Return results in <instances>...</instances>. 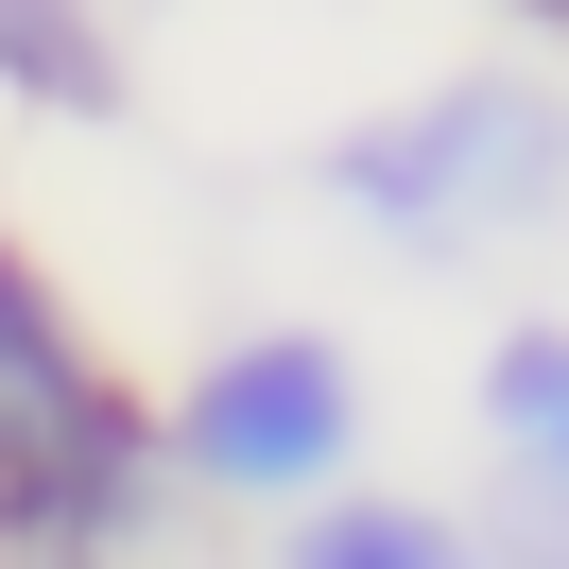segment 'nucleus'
Here are the masks:
<instances>
[{
  "mask_svg": "<svg viewBox=\"0 0 569 569\" xmlns=\"http://www.w3.org/2000/svg\"><path fill=\"white\" fill-rule=\"evenodd\" d=\"M190 466L208 483H328L346 466V362L328 346H242L190 380Z\"/></svg>",
  "mask_w": 569,
  "mask_h": 569,
  "instance_id": "nucleus-3",
  "label": "nucleus"
},
{
  "mask_svg": "<svg viewBox=\"0 0 569 569\" xmlns=\"http://www.w3.org/2000/svg\"><path fill=\"white\" fill-rule=\"evenodd\" d=\"M293 569H466V535L449 518H311Z\"/></svg>",
  "mask_w": 569,
  "mask_h": 569,
  "instance_id": "nucleus-5",
  "label": "nucleus"
},
{
  "mask_svg": "<svg viewBox=\"0 0 569 569\" xmlns=\"http://www.w3.org/2000/svg\"><path fill=\"white\" fill-rule=\"evenodd\" d=\"M500 415L535 431V483H569V346L535 328V346H500Z\"/></svg>",
  "mask_w": 569,
  "mask_h": 569,
  "instance_id": "nucleus-6",
  "label": "nucleus"
},
{
  "mask_svg": "<svg viewBox=\"0 0 569 569\" xmlns=\"http://www.w3.org/2000/svg\"><path fill=\"white\" fill-rule=\"evenodd\" d=\"M328 190H346L362 224H397V242H500V224H535L569 190V121L483 70V87H431V104L362 121V139L328 156Z\"/></svg>",
  "mask_w": 569,
  "mask_h": 569,
  "instance_id": "nucleus-1",
  "label": "nucleus"
},
{
  "mask_svg": "<svg viewBox=\"0 0 569 569\" xmlns=\"http://www.w3.org/2000/svg\"><path fill=\"white\" fill-rule=\"evenodd\" d=\"M0 70H18V87H52V104H104V52H87V18H70V0H0Z\"/></svg>",
  "mask_w": 569,
  "mask_h": 569,
  "instance_id": "nucleus-4",
  "label": "nucleus"
},
{
  "mask_svg": "<svg viewBox=\"0 0 569 569\" xmlns=\"http://www.w3.org/2000/svg\"><path fill=\"white\" fill-rule=\"evenodd\" d=\"M121 466H139V431H121V397L87 380L52 277L0 259V518L18 535H87L121 500Z\"/></svg>",
  "mask_w": 569,
  "mask_h": 569,
  "instance_id": "nucleus-2",
  "label": "nucleus"
}]
</instances>
